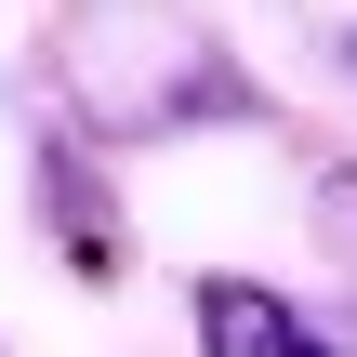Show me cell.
<instances>
[{"label":"cell","mask_w":357,"mask_h":357,"mask_svg":"<svg viewBox=\"0 0 357 357\" xmlns=\"http://www.w3.org/2000/svg\"><path fill=\"white\" fill-rule=\"evenodd\" d=\"M26 199H40V225H53V252L106 291L119 265H132V238H119V199H106V172H93V146H66V132H40V172H26Z\"/></svg>","instance_id":"6da1fadb"},{"label":"cell","mask_w":357,"mask_h":357,"mask_svg":"<svg viewBox=\"0 0 357 357\" xmlns=\"http://www.w3.org/2000/svg\"><path fill=\"white\" fill-rule=\"evenodd\" d=\"M185 305H199V357H344L291 291H265V278H199Z\"/></svg>","instance_id":"7a4b0ae2"},{"label":"cell","mask_w":357,"mask_h":357,"mask_svg":"<svg viewBox=\"0 0 357 357\" xmlns=\"http://www.w3.org/2000/svg\"><path fill=\"white\" fill-rule=\"evenodd\" d=\"M318 238H331V265L357 278V159H331V172H318Z\"/></svg>","instance_id":"3957f363"}]
</instances>
